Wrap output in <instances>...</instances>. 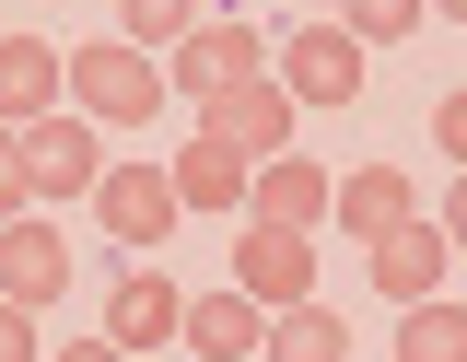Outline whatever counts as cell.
Segmentation results:
<instances>
[{"instance_id": "1", "label": "cell", "mask_w": 467, "mask_h": 362, "mask_svg": "<svg viewBox=\"0 0 467 362\" xmlns=\"http://www.w3.org/2000/svg\"><path fill=\"white\" fill-rule=\"evenodd\" d=\"M70 106L94 129H152L175 106V82L152 47H129V36H94V47H70Z\"/></svg>"}, {"instance_id": "2", "label": "cell", "mask_w": 467, "mask_h": 362, "mask_svg": "<svg viewBox=\"0 0 467 362\" xmlns=\"http://www.w3.org/2000/svg\"><path fill=\"white\" fill-rule=\"evenodd\" d=\"M269 70H281V36H257L245 12H211V24L164 59V82L187 94V106H234V94H245V82H269Z\"/></svg>"}, {"instance_id": "3", "label": "cell", "mask_w": 467, "mask_h": 362, "mask_svg": "<svg viewBox=\"0 0 467 362\" xmlns=\"http://www.w3.org/2000/svg\"><path fill=\"white\" fill-rule=\"evenodd\" d=\"M362 59H374V47L350 36L339 12H304V24L281 36V94H292V106H327V118H339V106H362Z\"/></svg>"}, {"instance_id": "4", "label": "cell", "mask_w": 467, "mask_h": 362, "mask_svg": "<svg viewBox=\"0 0 467 362\" xmlns=\"http://www.w3.org/2000/svg\"><path fill=\"white\" fill-rule=\"evenodd\" d=\"M234 293H257L269 315L316 304V234H292V222H245V234H234Z\"/></svg>"}, {"instance_id": "5", "label": "cell", "mask_w": 467, "mask_h": 362, "mask_svg": "<svg viewBox=\"0 0 467 362\" xmlns=\"http://www.w3.org/2000/svg\"><path fill=\"white\" fill-rule=\"evenodd\" d=\"M94 211H106V234L129 245V257H140V245H164L175 222H187V199H175V164H106Z\"/></svg>"}, {"instance_id": "6", "label": "cell", "mask_w": 467, "mask_h": 362, "mask_svg": "<svg viewBox=\"0 0 467 362\" xmlns=\"http://www.w3.org/2000/svg\"><path fill=\"white\" fill-rule=\"evenodd\" d=\"M24 164H36V199H94L106 187V129L82 106H58L47 129H24Z\"/></svg>"}, {"instance_id": "7", "label": "cell", "mask_w": 467, "mask_h": 362, "mask_svg": "<svg viewBox=\"0 0 467 362\" xmlns=\"http://www.w3.org/2000/svg\"><path fill=\"white\" fill-rule=\"evenodd\" d=\"M444 269H456V234H444V222H398L386 245H362V281L398 304V315L444 293Z\"/></svg>"}, {"instance_id": "8", "label": "cell", "mask_w": 467, "mask_h": 362, "mask_svg": "<svg viewBox=\"0 0 467 362\" xmlns=\"http://www.w3.org/2000/svg\"><path fill=\"white\" fill-rule=\"evenodd\" d=\"M58 293H70V234L36 222V211H24V222H0V304H24V315H36V304H58Z\"/></svg>"}, {"instance_id": "9", "label": "cell", "mask_w": 467, "mask_h": 362, "mask_svg": "<svg viewBox=\"0 0 467 362\" xmlns=\"http://www.w3.org/2000/svg\"><path fill=\"white\" fill-rule=\"evenodd\" d=\"M187 362H269V304L257 293H187Z\"/></svg>"}, {"instance_id": "10", "label": "cell", "mask_w": 467, "mask_h": 362, "mask_svg": "<svg viewBox=\"0 0 467 362\" xmlns=\"http://www.w3.org/2000/svg\"><path fill=\"white\" fill-rule=\"evenodd\" d=\"M58 94H70V47H47V36H0V118H12V129H47Z\"/></svg>"}, {"instance_id": "11", "label": "cell", "mask_w": 467, "mask_h": 362, "mask_svg": "<svg viewBox=\"0 0 467 362\" xmlns=\"http://www.w3.org/2000/svg\"><path fill=\"white\" fill-rule=\"evenodd\" d=\"M106 339L117 351H164V339H187V293H175L164 269H129L106 293Z\"/></svg>"}, {"instance_id": "12", "label": "cell", "mask_w": 467, "mask_h": 362, "mask_svg": "<svg viewBox=\"0 0 467 362\" xmlns=\"http://www.w3.org/2000/svg\"><path fill=\"white\" fill-rule=\"evenodd\" d=\"M327 211H339V187H327V164H304V152L257 164V187H245V222H292V234H316Z\"/></svg>"}, {"instance_id": "13", "label": "cell", "mask_w": 467, "mask_h": 362, "mask_svg": "<svg viewBox=\"0 0 467 362\" xmlns=\"http://www.w3.org/2000/svg\"><path fill=\"white\" fill-rule=\"evenodd\" d=\"M327 222H339L350 245H386L398 222H420V199H409V176H398V164H350V176H339V211H327Z\"/></svg>"}, {"instance_id": "14", "label": "cell", "mask_w": 467, "mask_h": 362, "mask_svg": "<svg viewBox=\"0 0 467 362\" xmlns=\"http://www.w3.org/2000/svg\"><path fill=\"white\" fill-rule=\"evenodd\" d=\"M245 187H257V164H245V152H234V140H223V129L199 118V140L175 152V199H187V211H234Z\"/></svg>"}, {"instance_id": "15", "label": "cell", "mask_w": 467, "mask_h": 362, "mask_svg": "<svg viewBox=\"0 0 467 362\" xmlns=\"http://www.w3.org/2000/svg\"><path fill=\"white\" fill-rule=\"evenodd\" d=\"M292 118H304V106H292L281 82H245L234 106H211V129H223L245 164H281V152H292Z\"/></svg>"}, {"instance_id": "16", "label": "cell", "mask_w": 467, "mask_h": 362, "mask_svg": "<svg viewBox=\"0 0 467 362\" xmlns=\"http://www.w3.org/2000/svg\"><path fill=\"white\" fill-rule=\"evenodd\" d=\"M269 362H350L339 304H292V315H269Z\"/></svg>"}, {"instance_id": "17", "label": "cell", "mask_w": 467, "mask_h": 362, "mask_svg": "<svg viewBox=\"0 0 467 362\" xmlns=\"http://www.w3.org/2000/svg\"><path fill=\"white\" fill-rule=\"evenodd\" d=\"M199 24H211V0H117V36H129V47H152V59H175Z\"/></svg>"}, {"instance_id": "18", "label": "cell", "mask_w": 467, "mask_h": 362, "mask_svg": "<svg viewBox=\"0 0 467 362\" xmlns=\"http://www.w3.org/2000/svg\"><path fill=\"white\" fill-rule=\"evenodd\" d=\"M398 362H467V304H409L398 315Z\"/></svg>"}, {"instance_id": "19", "label": "cell", "mask_w": 467, "mask_h": 362, "mask_svg": "<svg viewBox=\"0 0 467 362\" xmlns=\"http://www.w3.org/2000/svg\"><path fill=\"white\" fill-rule=\"evenodd\" d=\"M36 211V164H24V129L0 118V222H24Z\"/></svg>"}, {"instance_id": "20", "label": "cell", "mask_w": 467, "mask_h": 362, "mask_svg": "<svg viewBox=\"0 0 467 362\" xmlns=\"http://www.w3.org/2000/svg\"><path fill=\"white\" fill-rule=\"evenodd\" d=\"M339 24L362 36V47H386V36H409V24H420V0H339Z\"/></svg>"}, {"instance_id": "21", "label": "cell", "mask_w": 467, "mask_h": 362, "mask_svg": "<svg viewBox=\"0 0 467 362\" xmlns=\"http://www.w3.org/2000/svg\"><path fill=\"white\" fill-rule=\"evenodd\" d=\"M432 152H444V164H456V176H467V82H456V94H444V106H432Z\"/></svg>"}, {"instance_id": "22", "label": "cell", "mask_w": 467, "mask_h": 362, "mask_svg": "<svg viewBox=\"0 0 467 362\" xmlns=\"http://www.w3.org/2000/svg\"><path fill=\"white\" fill-rule=\"evenodd\" d=\"M0 362H47V351H36V315H24V304H0Z\"/></svg>"}, {"instance_id": "23", "label": "cell", "mask_w": 467, "mask_h": 362, "mask_svg": "<svg viewBox=\"0 0 467 362\" xmlns=\"http://www.w3.org/2000/svg\"><path fill=\"white\" fill-rule=\"evenodd\" d=\"M444 234H456V257H467V176L444 187Z\"/></svg>"}, {"instance_id": "24", "label": "cell", "mask_w": 467, "mask_h": 362, "mask_svg": "<svg viewBox=\"0 0 467 362\" xmlns=\"http://www.w3.org/2000/svg\"><path fill=\"white\" fill-rule=\"evenodd\" d=\"M47 362H129L117 339H70V351H47Z\"/></svg>"}, {"instance_id": "25", "label": "cell", "mask_w": 467, "mask_h": 362, "mask_svg": "<svg viewBox=\"0 0 467 362\" xmlns=\"http://www.w3.org/2000/svg\"><path fill=\"white\" fill-rule=\"evenodd\" d=\"M432 12H456V24H467V0H432Z\"/></svg>"}, {"instance_id": "26", "label": "cell", "mask_w": 467, "mask_h": 362, "mask_svg": "<svg viewBox=\"0 0 467 362\" xmlns=\"http://www.w3.org/2000/svg\"><path fill=\"white\" fill-rule=\"evenodd\" d=\"M304 12H339V0H304Z\"/></svg>"}]
</instances>
